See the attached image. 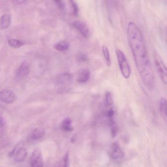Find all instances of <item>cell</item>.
I'll return each instance as SVG.
<instances>
[{"label": "cell", "instance_id": "3", "mask_svg": "<svg viewBox=\"0 0 167 167\" xmlns=\"http://www.w3.org/2000/svg\"><path fill=\"white\" fill-rule=\"evenodd\" d=\"M108 155L110 158L114 160L122 159L125 156V153L117 142L112 143L110 145Z\"/></svg>", "mask_w": 167, "mask_h": 167}, {"label": "cell", "instance_id": "24", "mask_svg": "<svg viewBox=\"0 0 167 167\" xmlns=\"http://www.w3.org/2000/svg\"><path fill=\"white\" fill-rule=\"evenodd\" d=\"M69 155L68 152L65 154L63 159V166L67 167L69 166Z\"/></svg>", "mask_w": 167, "mask_h": 167}, {"label": "cell", "instance_id": "23", "mask_svg": "<svg viewBox=\"0 0 167 167\" xmlns=\"http://www.w3.org/2000/svg\"><path fill=\"white\" fill-rule=\"evenodd\" d=\"M53 1L60 10H63L64 9V4L63 0H53Z\"/></svg>", "mask_w": 167, "mask_h": 167}, {"label": "cell", "instance_id": "10", "mask_svg": "<svg viewBox=\"0 0 167 167\" xmlns=\"http://www.w3.org/2000/svg\"><path fill=\"white\" fill-rule=\"evenodd\" d=\"M72 76L69 73H61L57 78L58 84L60 85L69 84L72 81Z\"/></svg>", "mask_w": 167, "mask_h": 167}, {"label": "cell", "instance_id": "21", "mask_svg": "<svg viewBox=\"0 0 167 167\" xmlns=\"http://www.w3.org/2000/svg\"><path fill=\"white\" fill-rule=\"evenodd\" d=\"M76 58L77 60L80 62H85L88 60V58L86 55L82 53H80L78 54Z\"/></svg>", "mask_w": 167, "mask_h": 167}, {"label": "cell", "instance_id": "9", "mask_svg": "<svg viewBox=\"0 0 167 167\" xmlns=\"http://www.w3.org/2000/svg\"><path fill=\"white\" fill-rule=\"evenodd\" d=\"M90 78V72L86 69H81L78 73L77 81L81 84L88 82Z\"/></svg>", "mask_w": 167, "mask_h": 167}, {"label": "cell", "instance_id": "19", "mask_svg": "<svg viewBox=\"0 0 167 167\" xmlns=\"http://www.w3.org/2000/svg\"><path fill=\"white\" fill-rule=\"evenodd\" d=\"M105 104L107 107H110L113 104V99L111 93L109 92H107L105 96Z\"/></svg>", "mask_w": 167, "mask_h": 167}, {"label": "cell", "instance_id": "6", "mask_svg": "<svg viewBox=\"0 0 167 167\" xmlns=\"http://www.w3.org/2000/svg\"><path fill=\"white\" fill-rule=\"evenodd\" d=\"M73 26L84 37L87 38L90 35L89 29L87 24L81 20H76L73 23Z\"/></svg>", "mask_w": 167, "mask_h": 167}, {"label": "cell", "instance_id": "5", "mask_svg": "<svg viewBox=\"0 0 167 167\" xmlns=\"http://www.w3.org/2000/svg\"><path fill=\"white\" fill-rule=\"evenodd\" d=\"M27 155L26 148L22 147V144H18L15 146L13 150L9 153V156H13L15 160L18 162L23 161Z\"/></svg>", "mask_w": 167, "mask_h": 167}, {"label": "cell", "instance_id": "17", "mask_svg": "<svg viewBox=\"0 0 167 167\" xmlns=\"http://www.w3.org/2000/svg\"><path fill=\"white\" fill-rule=\"evenodd\" d=\"M102 52L104 58H105L107 66L108 67L110 66H111V62L109 49H108V48L107 46H102Z\"/></svg>", "mask_w": 167, "mask_h": 167}, {"label": "cell", "instance_id": "13", "mask_svg": "<svg viewBox=\"0 0 167 167\" xmlns=\"http://www.w3.org/2000/svg\"><path fill=\"white\" fill-rule=\"evenodd\" d=\"M69 47L70 43L69 41L66 40H64L55 44L53 48L60 52H64L68 50Z\"/></svg>", "mask_w": 167, "mask_h": 167}, {"label": "cell", "instance_id": "15", "mask_svg": "<svg viewBox=\"0 0 167 167\" xmlns=\"http://www.w3.org/2000/svg\"><path fill=\"white\" fill-rule=\"evenodd\" d=\"M11 23V16L9 14H5L1 18V27L3 29H6L10 26Z\"/></svg>", "mask_w": 167, "mask_h": 167}, {"label": "cell", "instance_id": "26", "mask_svg": "<svg viewBox=\"0 0 167 167\" xmlns=\"http://www.w3.org/2000/svg\"><path fill=\"white\" fill-rule=\"evenodd\" d=\"M76 136L74 135L72 137H71V142L72 143H75V142L76 141Z\"/></svg>", "mask_w": 167, "mask_h": 167}, {"label": "cell", "instance_id": "27", "mask_svg": "<svg viewBox=\"0 0 167 167\" xmlns=\"http://www.w3.org/2000/svg\"><path fill=\"white\" fill-rule=\"evenodd\" d=\"M27 0H16V1L18 3L21 4V3H24V1H26Z\"/></svg>", "mask_w": 167, "mask_h": 167}, {"label": "cell", "instance_id": "16", "mask_svg": "<svg viewBox=\"0 0 167 167\" xmlns=\"http://www.w3.org/2000/svg\"><path fill=\"white\" fill-rule=\"evenodd\" d=\"M160 110L163 119H167V101L164 98H161L160 101Z\"/></svg>", "mask_w": 167, "mask_h": 167}, {"label": "cell", "instance_id": "25", "mask_svg": "<svg viewBox=\"0 0 167 167\" xmlns=\"http://www.w3.org/2000/svg\"><path fill=\"white\" fill-rule=\"evenodd\" d=\"M5 125V121L3 118L0 117V127H3Z\"/></svg>", "mask_w": 167, "mask_h": 167}, {"label": "cell", "instance_id": "20", "mask_svg": "<svg viewBox=\"0 0 167 167\" xmlns=\"http://www.w3.org/2000/svg\"><path fill=\"white\" fill-rule=\"evenodd\" d=\"M69 1L71 4L73 15L75 16H78V13H79V9H78V4L74 0H69Z\"/></svg>", "mask_w": 167, "mask_h": 167}, {"label": "cell", "instance_id": "22", "mask_svg": "<svg viewBox=\"0 0 167 167\" xmlns=\"http://www.w3.org/2000/svg\"><path fill=\"white\" fill-rule=\"evenodd\" d=\"M110 127H111V136L112 138H114L117 135V132H118V127H117V125H116V123L110 125Z\"/></svg>", "mask_w": 167, "mask_h": 167}, {"label": "cell", "instance_id": "4", "mask_svg": "<svg viewBox=\"0 0 167 167\" xmlns=\"http://www.w3.org/2000/svg\"><path fill=\"white\" fill-rule=\"evenodd\" d=\"M154 62L157 73L165 85L167 84V68L166 66L159 56H156L154 59Z\"/></svg>", "mask_w": 167, "mask_h": 167}, {"label": "cell", "instance_id": "12", "mask_svg": "<svg viewBox=\"0 0 167 167\" xmlns=\"http://www.w3.org/2000/svg\"><path fill=\"white\" fill-rule=\"evenodd\" d=\"M30 72V66L27 62H23L19 67L16 73L18 78H22L27 76Z\"/></svg>", "mask_w": 167, "mask_h": 167}, {"label": "cell", "instance_id": "8", "mask_svg": "<svg viewBox=\"0 0 167 167\" xmlns=\"http://www.w3.org/2000/svg\"><path fill=\"white\" fill-rule=\"evenodd\" d=\"M16 99V96L11 90L4 89L0 92V101L4 103L12 104Z\"/></svg>", "mask_w": 167, "mask_h": 167}, {"label": "cell", "instance_id": "18", "mask_svg": "<svg viewBox=\"0 0 167 167\" xmlns=\"http://www.w3.org/2000/svg\"><path fill=\"white\" fill-rule=\"evenodd\" d=\"M9 45L12 48H20L24 45V43L22 41L17 40V39H12L9 40L8 42Z\"/></svg>", "mask_w": 167, "mask_h": 167}, {"label": "cell", "instance_id": "14", "mask_svg": "<svg viewBox=\"0 0 167 167\" xmlns=\"http://www.w3.org/2000/svg\"><path fill=\"white\" fill-rule=\"evenodd\" d=\"M72 124V121L71 118H66L62 122L61 127L64 131L66 132H72L73 130Z\"/></svg>", "mask_w": 167, "mask_h": 167}, {"label": "cell", "instance_id": "11", "mask_svg": "<svg viewBox=\"0 0 167 167\" xmlns=\"http://www.w3.org/2000/svg\"><path fill=\"white\" fill-rule=\"evenodd\" d=\"M46 134L45 129L42 127L35 128L30 134V140L32 141L40 140Z\"/></svg>", "mask_w": 167, "mask_h": 167}, {"label": "cell", "instance_id": "1", "mask_svg": "<svg viewBox=\"0 0 167 167\" xmlns=\"http://www.w3.org/2000/svg\"><path fill=\"white\" fill-rule=\"evenodd\" d=\"M127 35L138 72L145 86L152 89L154 85V75L143 34L134 22H130L127 27Z\"/></svg>", "mask_w": 167, "mask_h": 167}, {"label": "cell", "instance_id": "7", "mask_svg": "<svg viewBox=\"0 0 167 167\" xmlns=\"http://www.w3.org/2000/svg\"><path fill=\"white\" fill-rule=\"evenodd\" d=\"M30 164L32 167H43V160L40 150H35L33 151L30 157Z\"/></svg>", "mask_w": 167, "mask_h": 167}, {"label": "cell", "instance_id": "2", "mask_svg": "<svg viewBox=\"0 0 167 167\" xmlns=\"http://www.w3.org/2000/svg\"><path fill=\"white\" fill-rule=\"evenodd\" d=\"M116 54L117 55L119 66V69L121 70V73L124 78L128 79L131 75V69L127 58L122 51L119 49H117L116 50Z\"/></svg>", "mask_w": 167, "mask_h": 167}]
</instances>
